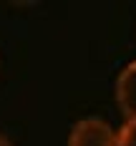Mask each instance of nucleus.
I'll return each instance as SVG.
<instances>
[{
	"instance_id": "4",
	"label": "nucleus",
	"mask_w": 136,
	"mask_h": 146,
	"mask_svg": "<svg viewBox=\"0 0 136 146\" xmlns=\"http://www.w3.org/2000/svg\"><path fill=\"white\" fill-rule=\"evenodd\" d=\"M0 146H10V141H8V136H3V133H0Z\"/></svg>"
},
{
	"instance_id": "2",
	"label": "nucleus",
	"mask_w": 136,
	"mask_h": 146,
	"mask_svg": "<svg viewBox=\"0 0 136 146\" xmlns=\"http://www.w3.org/2000/svg\"><path fill=\"white\" fill-rule=\"evenodd\" d=\"M116 103H119L121 113L126 116V121L136 118V60H131L116 78Z\"/></svg>"
},
{
	"instance_id": "1",
	"label": "nucleus",
	"mask_w": 136,
	"mask_h": 146,
	"mask_svg": "<svg viewBox=\"0 0 136 146\" xmlns=\"http://www.w3.org/2000/svg\"><path fill=\"white\" fill-rule=\"evenodd\" d=\"M68 146H116V131L98 116H86L68 133Z\"/></svg>"
},
{
	"instance_id": "3",
	"label": "nucleus",
	"mask_w": 136,
	"mask_h": 146,
	"mask_svg": "<svg viewBox=\"0 0 136 146\" xmlns=\"http://www.w3.org/2000/svg\"><path fill=\"white\" fill-rule=\"evenodd\" d=\"M116 146H136V118L126 121L116 131Z\"/></svg>"
}]
</instances>
